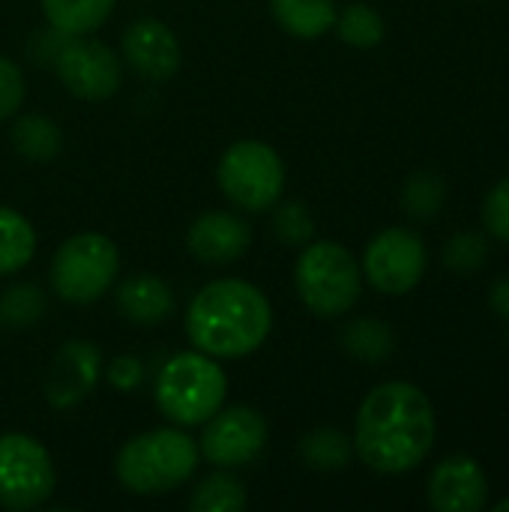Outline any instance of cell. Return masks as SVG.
Returning a JSON list of instances; mask_svg holds the SVG:
<instances>
[{
    "mask_svg": "<svg viewBox=\"0 0 509 512\" xmlns=\"http://www.w3.org/2000/svg\"><path fill=\"white\" fill-rule=\"evenodd\" d=\"M435 444V411L429 396L408 381H387L366 393L357 411L354 453L375 474L414 471Z\"/></svg>",
    "mask_w": 509,
    "mask_h": 512,
    "instance_id": "obj_1",
    "label": "cell"
},
{
    "mask_svg": "<svg viewBox=\"0 0 509 512\" xmlns=\"http://www.w3.org/2000/svg\"><path fill=\"white\" fill-rule=\"evenodd\" d=\"M273 330V306L246 279H213L186 306V336L195 351L216 360L255 354Z\"/></svg>",
    "mask_w": 509,
    "mask_h": 512,
    "instance_id": "obj_2",
    "label": "cell"
},
{
    "mask_svg": "<svg viewBox=\"0 0 509 512\" xmlns=\"http://www.w3.org/2000/svg\"><path fill=\"white\" fill-rule=\"evenodd\" d=\"M198 462V441L183 429L165 426L129 438L114 459V477L132 495L159 498L186 486L195 477Z\"/></svg>",
    "mask_w": 509,
    "mask_h": 512,
    "instance_id": "obj_3",
    "label": "cell"
},
{
    "mask_svg": "<svg viewBox=\"0 0 509 512\" xmlns=\"http://www.w3.org/2000/svg\"><path fill=\"white\" fill-rule=\"evenodd\" d=\"M228 399V375L201 351L174 354L156 378V408L180 429L204 426Z\"/></svg>",
    "mask_w": 509,
    "mask_h": 512,
    "instance_id": "obj_4",
    "label": "cell"
},
{
    "mask_svg": "<svg viewBox=\"0 0 509 512\" xmlns=\"http://www.w3.org/2000/svg\"><path fill=\"white\" fill-rule=\"evenodd\" d=\"M294 288L312 315L342 318L360 300L363 270L342 243L312 240L300 249L294 264Z\"/></svg>",
    "mask_w": 509,
    "mask_h": 512,
    "instance_id": "obj_5",
    "label": "cell"
},
{
    "mask_svg": "<svg viewBox=\"0 0 509 512\" xmlns=\"http://www.w3.org/2000/svg\"><path fill=\"white\" fill-rule=\"evenodd\" d=\"M120 273V252L111 237L84 231L63 240L48 264L51 291L69 306H90L114 285Z\"/></svg>",
    "mask_w": 509,
    "mask_h": 512,
    "instance_id": "obj_6",
    "label": "cell"
},
{
    "mask_svg": "<svg viewBox=\"0 0 509 512\" xmlns=\"http://www.w3.org/2000/svg\"><path fill=\"white\" fill-rule=\"evenodd\" d=\"M216 183L234 207L264 213L285 192V162L264 141H234L216 165Z\"/></svg>",
    "mask_w": 509,
    "mask_h": 512,
    "instance_id": "obj_7",
    "label": "cell"
},
{
    "mask_svg": "<svg viewBox=\"0 0 509 512\" xmlns=\"http://www.w3.org/2000/svg\"><path fill=\"white\" fill-rule=\"evenodd\" d=\"M57 471L51 453L24 432L0 435V507L27 512L51 501Z\"/></svg>",
    "mask_w": 509,
    "mask_h": 512,
    "instance_id": "obj_8",
    "label": "cell"
},
{
    "mask_svg": "<svg viewBox=\"0 0 509 512\" xmlns=\"http://www.w3.org/2000/svg\"><path fill=\"white\" fill-rule=\"evenodd\" d=\"M51 63L60 84L84 102L111 99L123 81L120 57L105 42L90 36H63Z\"/></svg>",
    "mask_w": 509,
    "mask_h": 512,
    "instance_id": "obj_9",
    "label": "cell"
},
{
    "mask_svg": "<svg viewBox=\"0 0 509 512\" xmlns=\"http://www.w3.org/2000/svg\"><path fill=\"white\" fill-rule=\"evenodd\" d=\"M270 441V426L261 411L249 405H234V408H219L207 423L198 438L201 456L216 465V468H243L252 465Z\"/></svg>",
    "mask_w": 509,
    "mask_h": 512,
    "instance_id": "obj_10",
    "label": "cell"
},
{
    "mask_svg": "<svg viewBox=\"0 0 509 512\" xmlns=\"http://www.w3.org/2000/svg\"><path fill=\"white\" fill-rule=\"evenodd\" d=\"M423 237L408 228H387L369 240L363 255V276L381 294L402 297L414 291L426 273Z\"/></svg>",
    "mask_w": 509,
    "mask_h": 512,
    "instance_id": "obj_11",
    "label": "cell"
},
{
    "mask_svg": "<svg viewBox=\"0 0 509 512\" xmlns=\"http://www.w3.org/2000/svg\"><path fill=\"white\" fill-rule=\"evenodd\" d=\"M102 375V354L93 342H66L51 360L45 378V402L57 411H66L84 402Z\"/></svg>",
    "mask_w": 509,
    "mask_h": 512,
    "instance_id": "obj_12",
    "label": "cell"
},
{
    "mask_svg": "<svg viewBox=\"0 0 509 512\" xmlns=\"http://www.w3.org/2000/svg\"><path fill=\"white\" fill-rule=\"evenodd\" d=\"M123 60L147 81H168L180 69V42L159 18H138L123 30Z\"/></svg>",
    "mask_w": 509,
    "mask_h": 512,
    "instance_id": "obj_13",
    "label": "cell"
},
{
    "mask_svg": "<svg viewBox=\"0 0 509 512\" xmlns=\"http://www.w3.org/2000/svg\"><path fill=\"white\" fill-rule=\"evenodd\" d=\"M489 501V480L477 459L450 456L429 477V504L438 512H480Z\"/></svg>",
    "mask_w": 509,
    "mask_h": 512,
    "instance_id": "obj_14",
    "label": "cell"
},
{
    "mask_svg": "<svg viewBox=\"0 0 509 512\" xmlns=\"http://www.w3.org/2000/svg\"><path fill=\"white\" fill-rule=\"evenodd\" d=\"M252 246V228L228 210H207L201 213L186 231V249L213 267L240 261Z\"/></svg>",
    "mask_w": 509,
    "mask_h": 512,
    "instance_id": "obj_15",
    "label": "cell"
},
{
    "mask_svg": "<svg viewBox=\"0 0 509 512\" xmlns=\"http://www.w3.org/2000/svg\"><path fill=\"white\" fill-rule=\"evenodd\" d=\"M114 303H117V312L129 324L159 327L174 312V291L165 279H159L153 273H138V276H129L114 291Z\"/></svg>",
    "mask_w": 509,
    "mask_h": 512,
    "instance_id": "obj_16",
    "label": "cell"
},
{
    "mask_svg": "<svg viewBox=\"0 0 509 512\" xmlns=\"http://www.w3.org/2000/svg\"><path fill=\"white\" fill-rule=\"evenodd\" d=\"M270 9L279 27L297 39H321L339 15L336 0H270Z\"/></svg>",
    "mask_w": 509,
    "mask_h": 512,
    "instance_id": "obj_17",
    "label": "cell"
},
{
    "mask_svg": "<svg viewBox=\"0 0 509 512\" xmlns=\"http://www.w3.org/2000/svg\"><path fill=\"white\" fill-rule=\"evenodd\" d=\"M117 0H39L51 30L63 36H87L99 30L114 12Z\"/></svg>",
    "mask_w": 509,
    "mask_h": 512,
    "instance_id": "obj_18",
    "label": "cell"
},
{
    "mask_svg": "<svg viewBox=\"0 0 509 512\" xmlns=\"http://www.w3.org/2000/svg\"><path fill=\"white\" fill-rule=\"evenodd\" d=\"M36 255V231L30 219L12 207H0V279L21 273Z\"/></svg>",
    "mask_w": 509,
    "mask_h": 512,
    "instance_id": "obj_19",
    "label": "cell"
},
{
    "mask_svg": "<svg viewBox=\"0 0 509 512\" xmlns=\"http://www.w3.org/2000/svg\"><path fill=\"white\" fill-rule=\"evenodd\" d=\"M12 147L18 156H24L27 162H51L60 147H63V135L60 126L45 117V114H24L12 123Z\"/></svg>",
    "mask_w": 509,
    "mask_h": 512,
    "instance_id": "obj_20",
    "label": "cell"
},
{
    "mask_svg": "<svg viewBox=\"0 0 509 512\" xmlns=\"http://www.w3.org/2000/svg\"><path fill=\"white\" fill-rule=\"evenodd\" d=\"M339 345L348 357L360 363H384L396 351V336L378 318H357L342 327Z\"/></svg>",
    "mask_w": 509,
    "mask_h": 512,
    "instance_id": "obj_21",
    "label": "cell"
},
{
    "mask_svg": "<svg viewBox=\"0 0 509 512\" xmlns=\"http://www.w3.org/2000/svg\"><path fill=\"white\" fill-rule=\"evenodd\" d=\"M300 456L315 471H342L354 459V441L342 429L321 426L300 438Z\"/></svg>",
    "mask_w": 509,
    "mask_h": 512,
    "instance_id": "obj_22",
    "label": "cell"
},
{
    "mask_svg": "<svg viewBox=\"0 0 509 512\" xmlns=\"http://www.w3.org/2000/svg\"><path fill=\"white\" fill-rule=\"evenodd\" d=\"M48 297L33 282H15L0 294V327L6 330H30L45 318Z\"/></svg>",
    "mask_w": 509,
    "mask_h": 512,
    "instance_id": "obj_23",
    "label": "cell"
},
{
    "mask_svg": "<svg viewBox=\"0 0 509 512\" xmlns=\"http://www.w3.org/2000/svg\"><path fill=\"white\" fill-rule=\"evenodd\" d=\"M246 489L237 477L225 474V468H219L216 474H210L207 480H201L192 495H189V510L195 512H240L246 507Z\"/></svg>",
    "mask_w": 509,
    "mask_h": 512,
    "instance_id": "obj_24",
    "label": "cell"
},
{
    "mask_svg": "<svg viewBox=\"0 0 509 512\" xmlns=\"http://www.w3.org/2000/svg\"><path fill=\"white\" fill-rule=\"evenodd\" d=\"M336 33L351 48H375L384 39V18L369 3H348L336 15Z\"/></svg>",
    "mask_w": 509,
    "mask_h": 512,
    "instance_id": "obj_25",
    "label": "cell"
},
{
    "mask_svg": "<svg viewBox=\"0 0 509 512\" xmlns=\"http://www.w3.org/2000/svg\"><path fill=\"white\" fill-rule=\"evenodd\" d=\"M444 195H447V183L441 180V174L435 171H417L408 177L405 189H402V207L411 219H435L444 207Z\"/></svg>",
    "mask_w": 509,
    "mask_h": 512,
    "instance_id": "obj_26",
    "label": "cell"
},
{
    "mask_svg": "<svg viewBox=\"0 0 509 512\" xmlns=\"http://www.w3.org/2000/svg\"><path fill=\"white\" fill-rule=\"evenodd\" d=\"M441 258H444V264H447L456 276H471V273H477V270L486 264V258H489V243H486V237L477 234V231H462V234H456V237L447 240Z\"/></svg>",
    "mask_w": 509,
    "mask_h": 512,
    "instance_id": "obj_27",
    "label": "cell"
},
{
    "mask_svg": "<svg viewBox=\"0 0 509 512\" xmlns=\"http://www.w3.org/2000/svg\"><path fill=\"white\" fill-rule=\"evenodd\" d=\"M273 231L276 237L285 243V246H294V249H303L306 243H312L315 237V219L309 213L306 204L300 201H285L276 207L273 213Z\"/></svg>",
    "mask_w": 509,
    "mask_h": 512,
    "instance_id": "obj_28",
    "label": "cell"
},
{
    "mask_svg": "<svg viewBox=\"0 0 509 512\" xmlns=\"http://www.w3.org/2000/svg\"><path fill=\"white\" fill-rule=\"evenodd\" d=\"M24 96H27V81L21 66L0 54V120L12 117L24 105Z\"/></svg>",
    "mask_w": 509,
    "mask_h": 512,
    "instance_id": "obj_29",
    "label": "cell"
},
{
    "mask_svg": "<svg viewBox=\"0 0 509 512\" xmlns=\"http://www.w3.org/2000/svg\"><path fill=\"white\" fill-rule=\"evenodd\" d=\"M483 225L489 234L509 243V177L492 186V192L483 201Z\"/></svg>",
    "mask_w": 509,
    "mask_h": 512,
    "instance_id": "obj_30",
    "label": "cell"
},
{
    "mask_svg": "<svg viewBox=\"0 0 509 512\" xmlns=\"http://www.w3.org/2000/svg\"><path fill=\"white\" fill-rule=\"evenodd\" d=\"M105 378L114 390L120 393H135L141 390L144 384V363L132 354H123V357H114L105 369Z\"/></svg>",
    "mask_w": 509,
    "mask_h": 512,
    "instance_id": "obj_31",
    "label": "cell"
},
{
    "mask_svg": "<svg viewBox=\"0 0 509 512\" xmlns=\"http://www.w3.org/2000/svg\"><path fill=\"white\" fill-rule=\"evenodd\" d=\"M489 306L498 318H504L509 324V279H498L489 288Z\"/></svg>",
    "mask_w": 509,
    "mask_h": 512,
    "instance_id": "obj_32",
    "label": "cell"
},
{
    "mask_svg": "<svg viewBox=\"0 0 509 512\" xmlns=\"http://www.w3.org/2000/svg\"><path fill=\"white\" fill-rule=\"evenodd\" d=\"M495 510H501V512L509 510V498H507V501H501V504H498V507H495Z\"/></svg>",
    "mask_w": 509,
    "mask_h": 512,
    "instance_id": "obj_33",
    "label": "cell"
}]
</instances>
